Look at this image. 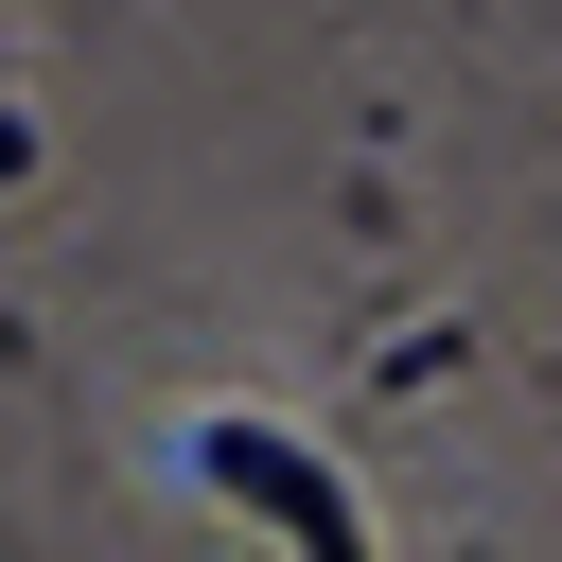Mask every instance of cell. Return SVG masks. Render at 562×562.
Segmentation results:
<instances>
[{
    "instance_id": "6da1fadb",
    "label": "cell",
    "mask_w": 562,
    "mask_h": 562,
    "mask_svg": "<svg viewBox=\"0 0 562 562\" xmlns=\"http://www.w3.org/2000/svg\"><path fill=\"white\" fill-rule=\"evenodd\" d=\"M211 474H228L246 509H281V527H299L316 562H351V492H334V474H316L299 439H263V422H211Z\"/></svg>"
}]
</instances>
